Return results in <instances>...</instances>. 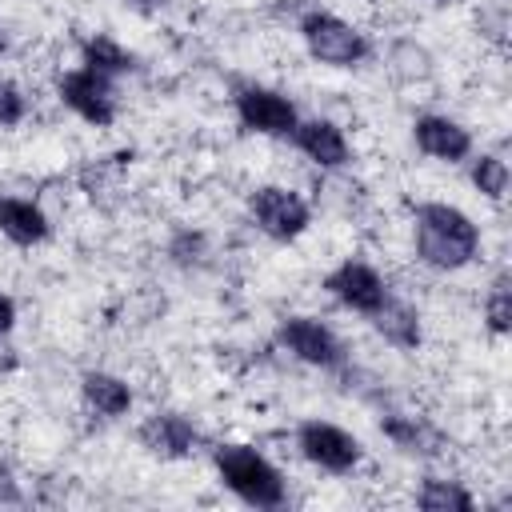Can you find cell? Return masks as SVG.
Returning a JSON list of instances; mask_svg holds the SVG:
<instances>
[{"label":"cell","mask_w":512,"mask_h":512,"mask_svg":"<svg viewBox=\"0 0 512 512\" xmlns=\"http://www.w3.org/2000/svg\"><path fill=\"white\" fill-rule=\"evenodd\" d=\"M412 244L416 260L436 272H460L480 256V224L448 200L412 204Z\"/></svg>","instance_id":"obj_1"},{"label":"cell","mask_w":512,"mask_h":512,"mask_svg":"<svg viewBox=\"0 0 512 512\" xmlns=\"http://www.w3.org/2000/svg\"><path fill=\"white\" fill-rule=\"evenodd\" d=\"M212 468H216V480L240 504H248V508L272 512V508H284L288 504V480H284V472L256 444H244V440H220V444H212Z\"/></svg>","instance_id":"obj_2"},{"label":"cell","mask_w":512,"mask_h":512,"mask_svg":"<svg viewBox=\"0 0 512 512\" xmlns=\"http://www.w3.org/2000/svg\"><path fill=\"white\" fill-rule=\"evenodd\" d=\"M304 52L324 68H360L372 56V40L344 16L328 8H304L296 20Z\"/></svg>","instance_id":"obj_3"},{"label":"cell","mask_w":512,"mask_h":512,"mask_svg":"<svg viewBox=\"0 0 512 512\" xmlns=\"http://www.w3.org/2000/svg\"><path fill=\"white\" fill-rule=\"evenodd\" d=\"M276 348L288 352L292 360L308 364V368H320V372H348V344L336 336L332 324H324L320 316H304V312H292L276 324L272 332Z\"/></svg>","instance_id":"obj_4"},{"label":"cell","mask_w":512,"mask_h":512,"mask_svg":"<svg viewBox=\"0 0 512 512\" xmlns=\"http://www.w3.org/2000/svg\"><path fill=\"white\" fill-rule=\"evenodd\" d=\"M292 444H296L304 464H312L316 472H328V476H352L364 464L360 436H352L348 428H340L332 420H320V416L300 420L296 432H292Z\"/></svg>","instance_id":"obj_5"},{"label":"cell","mask_w":512,"mask_h":512,"mask_svg":"<svg viewBox=\"0 0 512 512\" xmlns=\"http://www.w3.org/2000/svg\"><path fill=\"white\" fill-rule=\"evenodd\" d=\"M248 220L272 244H292L312 228V204L288 184H256L248 192Z\"/></svg>","instance_id":"obj_6"},{"label":"cell","mask_w":512,"mask_h":512,"mask_svg":"<svg viewBox=\"0 0 512 512\" xmlns=\"http://www.w3.org/2000/svg\"><path fill=\"white\" fill-rule=\"evenodd\" d=\"M56 100L72 116L92 124V128H112L116 116H120V88H116V80L96 72V68H88V64L64 68L56 76Z\"/></svg>","instance_id":"obj_7"},{"label":"cell","mask_w":512,"mask_h":512,"mask_svg":"<svg viewBox=\"0 0 512 512\" xmlns=\"http://www.w3.org/2000/svg\"><path fill=\"white\" fill-rule=\"evenodd\" d=\"M232 112L248 136H268V140H288L300 120V108L288 92L256 80H244L232 88Z\"/></svg>","instance_id":"obj_8"},{"label":"cell","mask_w":512,"mask_h":512,"mask_svg":"<svg viewBox=\"0 0 512 512\" xmlns=\"http://www.w3.org/2000/svg\"><path fill=\"white\" fill-rule=\"evenodd\" d=\"M320 288H324L340 308H348V312H356V316H364V320L376 316V312L384 308V300L392 296L388 276H384L376 264L360 260V256H348V260H340L336 268H328L324 280H320Z\"/></svg>","instance_id":"obj_9"},{"label":"cell","mask_w":512,"mask_h":512,"mask_svg":"<svg viewBox=\"0 0 512 512\" xmlns=\"http://www.w3.org/2000/svg\"><path fill=\"white\" fill-rule=\"evenodd\" d=\"M136 444L160 460H192L204 448V432L188 412L156 408L136 424Z\"/></svg>","instance_id":"obj_10"},{"label":"cell","mask_w":512,"mask_h":512,"mask_svg":"<svg viewBox=\"0 0 512 512\" xmlns=\"http://www.w3.org/2000/svg\"><path fill=\"white\" fill-rule=\"evenodd\" d=\"M288 144L320 172H344L352 164V144H348L344 128L328 116H300Z\"/></svg>","instance_id":"obj_11"},{"label":"cell","mask_w":512,"mask_h":512,"mask_svg":"<svg viewBox=\"0 0 512 512\" xmlns=\"http://www.w3.org/2000/svg\"><path fill=\"white\" fill-rule=\"evenodd\" d=\"M412 144L428 160H440V164H464L476 148L472 132L456 116H444V112H420L412 120Z\"/></svg>","instance_id":"obj_12"},{"label":"cell","mask_w":512,"mask_h":512,"mask_svg":"<svg viewBox=\"0 0 512 512\" xmlns=\"http://www.w3.org/2000/svg\"><path fill=\"white\" fill-rule=\"evenodd\" d=\"M0 236L16 248H40L52 236V220L32 196H0Z\"/></svg>","instance_id":"obj_13"},{"label":"cell","mask_w":512,"mask_h":512,"mask_svg":"<svg viewBox=\"0 0 512 512\" xmlns=\"http://www.w3.org/2000/svg\"><path fill=\"white\" fill-rule=\"evenodd\" d=\"M380 436L392 440L404 456H440L448 448L444 432L436 424H428L424 416H412V412H380Z\"/></svg>","instance_id":"obj_14"},{"label":"cell","mask_w":512,"mask_h":512,"mask_svg":"<svg viewBox=\"0 0 512 512\" xmlns=\"http://www.w3.org/2000/svg\"><path fill=\"white\" fill-rule=\"evenodd\" d=\"M368 324L376 328V336L384 344H392L396 352H416L424 344V320H420V308L404 296H388L384 308L376 316H368Z\"/></svg>","instance_id":"obj_15"},{"label":"cell","mask_w":512,"mask_h":512,"mask_svg":"<svg viewBox=\"0 0 512 512\" xmlns=\"http://www.w3.org/2000/svg\"><path fill=\"white\" fill-rule=\"evenodd\" d=\"M80 400L88 412H96L100 420H120L132 412L136 396H132V384L116 372H104V368H88L80 372Z\"/></svg>","instance_id":"obj_16"},{"label":"cell","mask_w":512,"mask_h":512,"mask_svg":"<svg viewBox=\"0 0 512 512\" xmlns=\"http://www.w3.org/2000/svg\"><path fill=\"white\" fill-rule=\"evenodd\" d=\"M80 64H88V68H96V72H104L112 80L140 72V56L128 44H120L116 36H108V32H92V36L80 40Z\"/></svg>","instance_id":"obj_17"},{"label":"cell","mask_w":512,"mask_h":512,"mask_svg":"<svg viewBox=\"0 0 512 512\" xmlns=\"http://www.w3.org/2000/svg\"><path fill=\"white\" fill-rule=\"evenodd\" d=\"M416 504H420L424 512H472V508H476V496H472L460 480L424 476L420 488H416Z\"/></svg>","instance_id":"obj_18"},{"label":"cell","mask_w":512,"mask_h":512,"mask_svg":"<svg viewBox=\"0 0 512 512\" xmlns=\"http://www.w3.org/2000/svg\"><path fill=\"white\" fill-rule=\"evenodd\" d=\"M468 180L484 200L500 204L508 196V160L500 152H472L468 156Z\"/></svg>","instance_id":"obj_19"},{"label":"cell","mask_w":512,"mask_h":512,"mask_svg":"<svg viewBox=\"0 0 512 512\" xmlns=\"http://www.w3.org/2000/svg\"><path fill=\"white\" fill-rule=\"evenodd\" d=\"M484 328H488V336H496V340H504L508 328H512V288H508V276H504V272H500V276L492 280V288L484 292Z\"/></svg>","instance_id":"obj_20"},{"label":"cell","mask_w":512,"mask_h":512,"mask_svg":"<svg viewBox=\"0 0 512 512\" xmlns=\"http://www.w3.org/2000/svg\"><path fill=\"white\" fill-rule=\"evenodd\" d=\"M168 256H172V264H180V268H196V264L208 256V236H204V232H192V228H180V232H172V240H168Z\"/></svg>","instance_id":"obj_21"},{"label":"cell","mask_w":512,"mask_h":512,"mask_svg":"<svg viewBox=\"0 0 512 512\" xmlns=\"http://www.w3.org/2000/svg\"><path fill=\"white\" fill-rule=\"evenodd\" d=\"M28 120V96L16 80L0 76V128H20Z\"/></svg>","instance_id":"obj_22"},{"label":"cell","mask_w":512,"mask_h":512,"mask_svg":"<svg viewBox=\"0 0 512 512\" xmlns=\"http://www.w3.org/2000/svg\"><path fill=\"white\" fill-rule=\"evenodd\" d=\"M24 504V492H20V480L16 472L0 460V508H20Z\"/></svg>","instance_id":"obj_23"},{"label":"cell","mask_w":512,"mask_h":512,"mask_svg":"<svg viewBox=\"0 0 512 512\" xmlns=\"http://www.w3.org/2000/svg\"><path fill=\"white\" fill-rule=\"evenodd\" d=\"M128 12H140V16H156V12H164L168 8V0H120Z\"/></svg>","instance_id":"obj_24"},{"label":"cell","mask_w":512,"mask_h":512,"mask_svg":"<svg viewBox=\"0 0 512 512\" xmlns=\"http://www.w3.org/2000/svg\"><path fill=\"white\" fill-rule=\"evenodd\" d=\"M436 4H448V0H436Z\"/></svg>","instance_id":"obj_25"}]
</instances>
